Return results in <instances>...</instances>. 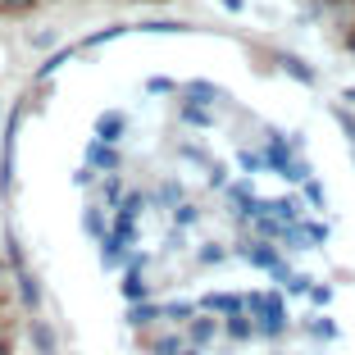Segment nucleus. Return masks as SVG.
<instances>
[{"label":"nucleus","instance_id":"1","mask_svg":"<svg viewBox=\"0 0 355 355\" xmlns=\"http://www.w3.org/2000/svg\"><path fill=\"white\" fill-rule=\"evenodd\" d=\"M32 5H37V0H0V10H5V14H19V10H32Z\"/></svg>","mask_w":355,"mask_h":355}]
</instances>
